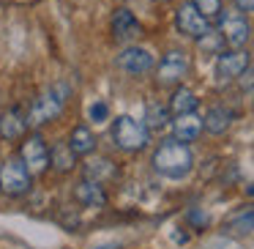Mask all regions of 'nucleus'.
<instances>
[{
    "label": "nucleus",
    "instance_id": "1",
    "mask_svg": "<svg viewBox=\"0 0 254 249\" xmlns=\"http://www.w3.org/2000/svg\"><path fill=\"white\" fill-rule=\"evenodd\" d=\"M194 167V154L189 148V143H181V140H164V143L156 148L153 154V170L159 175L170 178V181H181L191 172Z\"/></svg>",
    "mask_w": 254,
    "mask_h": 249
},
{
    "label": "nucleus",
    "instance_id": "2",
    "mask_svg": "<svg viewBox=\"0 0 254 249\" xmlns=\"http://www.w3.org/2000/svg\"><path fill=\"white\" fill-rule=\"evenodd\" d=\"M68 96H71V88L66 83H55L39 96V99L30 104L28 110V126H44V123L55 121L68 104Z\"/></svg>",
    "mask_w": 254,
    "mask_h": 249
},
{
    "label": "nucleus",
    "instance_id": "3",
    "mask_svg": "<svg viewBox=\"0 0 254 249\" xmlns=\"http://www.w3.org/2000/svg\"><path fill=\"white\" fill-rule=\"evenodd\" d=\"M112 140H115V145L121 151L137 154V151H142L145 145H148L150 132L142 121H137V118H131V115H121L112 123Z\"/></svg>",
    "mask_w": 254,
    "mask_h": 249
},
{
    "label": "nucleus",
    "instance_id": "4",
    "mask_svg": "<svg viewBox=\"0 0 254 249\" xmlns=\"http://www.w3.org/2000/svg\"><path fill=\"white\" fill-rule=\"evenodd\" d=\"M30 183L33 175L28 172L25 162L19 156H8L3 165H0V192L8 194V197H22L30 192Z\"/></svg>",
    "mask_w": 254,
    "mask_h": 249
},
{
    "label": "nucleus",
    "instance_id": "5",
    "mask_svg": "<svg viewBox=\"0 0 254 249\" xmlns=\"http://www.w3.org/2000/svg\"><path fill=\"white\" fill-rule=\"evenodd\" d=\"M249 69V55L241 50V47H230V50H221L219 58H216V66H213V77L219 85H227V83H235L243 72Z\"/></svg>",
    "mask_w": 254,
    "mask_h": 249
},
{
    "label": "nucleus",
    "instance_id": "6",
    "mask_svg": "<svg viewBox=\"0 0 254 249\" xmlns=\"http://www.w3.org/2000/svg\"><path fill=\"white\" fill-rule=\"evenodd\" d=\"M219 33L227 47H243L249 41V22L243 11H221L219 14Z\"/></svg>",
    "mask_w": 254,
    "mask_h": 249
},
{
    "label": "nucleus",
    "instance_id": "7",
    "mask_svg": "<svg viewBox=\"0 0 254 249\" xmlns=\"http://www.w3.org/2000/svg\"><path fill=\"white\" fill-rule=\"evenodd\" d=\"M19 159L25 162L30 175H44L50 170V148L41 140V134H30L22 143V151H19Z\"/></svg>",
    "mask_w": 254,
    "mask_h": 249
},
{
    "label": "nucleus",
    "instance_id": "8",
    "mask_svg": "<svg viewBox=\"0 0 254 249\" xmlns=\"http://www.w3.org/2000/svg\"><path fill=\"white\" fill-rule=\"evenodd\" d=\"M175 25H178V30H181L183 36H189V39H202V36L210 30V19L191 6V0L183 3V6L175 11Z\"/></svg>",
    "mask_w": 254,
    "mask_h": 249
},
{
    "label": "nucleus",
    "instance_id": "9",
    "mask_svg": "<svg viewBox=\"0 0 254 249\" xmlns=\"http://www.w3.org/2000/svg\"><path fill=\"white\" fill-rule=\"evenodd\" d=\"M186 72H189L186 52L170 50L164 58H161L159 66H156V80H159V85H178L183 77H186Z\"/></svg>",
    "mask_w": 254,
    "mask_h": 249
},
{
    "label": "nucleus",
    "instance_id": "10",
    "mask_svg": "<svg viewBox=\"0 0 254 249\" xmlns=\"http://www.w3.org/2000/svg\"><path fill=\"white\" fill-rule=\"evenodd\" d=\"M139 36H142V25L134 17L131 8H115V14H112V39L118 44H131Z\"/></svg>",
    "mask_w": 254,
    "mask_h": 249
},
{
    "label": "nucleus",
    "instance_id": "11",
    "mask_svg": "<svg viewBox=\"0 0 254 249\" xmlns=\"http://www.w3.org/2000/svg\"><path fill=\"white\" fill-rule=\"evenodd\" d=\"M118 66H121L126 74L139 77V74H148L150 69L156 66V61L145 47H126V50L118 55Z\"/></svg>",
    "mask_w": 254,
    "mask_h": 249
},
{
    "label": "nucleus",
    "instance_id": "12",
    "mask_svg": "<svg viewBox=\"0 0 254 249\" xmlns=\"http://www.w3.org/2000/svg\"><path fill=\"white\" fill-rule=\"evenodd\" d=\"M172 134H175V140H181V143H194V140L202 134V118L197 115V110L181 112V115L172 118Z\"/></svg>",
    "mask_w": 254,
    "mask_h": 249
},
{
    "label": "nucleus",
    "instance_id": "13",
    "mask_svg": "<svg viewBox=\"0 0 254 249\" xmlns=\"http://www.w3.org/2000/svg\"><path fill=\"white\" fill-rule=\"evenodd\" d=\"M74 197H77V203H82L85 208H101V205L107 203V194H104V189H101V183L88 181V178H82V181L74 186Z\"/></svg>",
    "mask_w": 254,
    "mask_h": 249
},
{
    "label": "nucleus",
    "instance_id": "14",
    "mask_svg": "<svg viewBox=\"0 0 254 249\" xmlns=\"http://www.w3.org/2000/svg\"><path fill=\"white\" fill-rule=\"evenodd\" d=\"M50 167H52V170H58V172H63V175L77 167V154H74V148L68 145V140H66V143L61 140V143H55L50 148Z\"/></svg>",
    "mask_w": 254,
    "mask_h": 249
},
{
    "label": "nucleus",
    "instance_id": "15",
    "mask_svg": "<svg viewBox=\"0 0 254 249\" xmlns=\"http://www.w3.org/2000/svg\"><path fill=\"white\" fill-rule=\"evenodd\" d=\"M28 129V115L19 110H6L0 115V137L3 140H19Z\"/></svg>",
    "mask_w": 254,
    "mask_h": 249
},
{
    "label": "nucleus",
    "instance_id": "16",
    "mask_svg": "<svg viewBox=\"0 0 254 249\" xmlns=\"http://www.w3.org/2000/svg\"><path fill=\"white\" fill-rule=\"evenodd\" d=\"M68 145L74 148V154H77V156H90L96 151V134H93V129L85 126V123L74 126L71 137H68Z\"/></svg>",
    "mask_w": 254,
    "mask_h": 249
},
{
    "label": "nucleus",
    "instance_id": "17",
    "mask_svg": "<svg viewBox=\"0 0 254 249\" xmlns=\"http://www.w3.org/2000/svg\"><path fill=\"white\" fill-rule=\"evenodd\" d=\"M118 175V167H115V162H110V159H90V162H85V178L88 181H96V183H107V181H112V178Z\"/></svg>",
    "mask_w": 254,
    "mask_h": 249
},
{
    "label": "nucleus",
    "instance_id": "18",
    "mask_svg": "<svg viewBox=\"0 0 254 249\" xmlns=\"http://www.w3.org/2000/svg\"><path fill=\"white\" fill-rule=\"evenodd\" d=\"M172 112L167 104H159V101H148V107H145V126H148V132H161V129L170 126L172 121Z\"/></svg>",
    "mask_w": 254,
    "mask_h": 249
},
{
    "label": "nucleus",
    "instance_id": "19",
    "mask_svg": "<svg viewBox=\"0 0 254 249\" xmlns=\"http://www.w3.org/2000/svg\"><path fill=\"white\" fill-rule=\"evenodd\" d=\"M232 123V112L227 107H210L208 115L202 118V129L210 134H224Z\"/></svg>",
    "mask_w": 254,
    "mask_h": 249
},
{
    "label": "nucleus",
    "instance_id": "20",
    "mask_svg": "<svg viewBox=\"0 0 254 249\" xmlns=\"http://www.w3.org/2000/svg\"><path fill=\"white\" fill-rule=\"evenodd\" d=\"M197 96L191 93L189 88H178L175 93H172V99H170V112L172 115H181V112H194L197 110Z\"/></svg>",
    "mask_w": 254,
    "mask_h": 249
},
{
    "label": "nucleus",
    "instance_id": "21",
    "mask_svg": "<svg viewBox=\"0 0 254 249\" xmlns=\"http://www.w3.org/2000/svg\"><path fill=\"white\" fill-rule=\"evenodd\" d=\"M197 41H199V50L202 52H216V55H219V52L224 50V39H221V33H216V30H208V33Z\"/></svg>",
    "mask_w": 254,
    "mask_h": 249
},
{
    "label": "nucleus",
    "instance_id": "22",
    "mask_svg": "<svg viewBox=\"0 0 254 249\" xmlns=\"http://www.w3.org/2000/svg\"><path fill=\"white\" fill-rule=\"evenodd\" d=\"M191 6L199 14H205L208 19H219L221 14V0H191Z\"/></svg>",
    "mask_w": 254,
    "mask_h": 249
},
{
    "label": "nucleus",
    "instance_id": "23",
    "mask_svg": "<svg viewBox=\"0 0 254 249\" xmlns=\"http://www.w3.org/2000/svg\"><path fill=\"white\" fill-rule=\"evenodd\" d=\"M88 115L93 123H104L107 115H110V107H107V101H93V104L88 107Z\"/></svg>",
    "mask_w": 254,
    "mask_h": 249
},
{
    "label": "nucleus",
    "instance_id": "24",
    "mask_svg": "<svg viewBox=\"0 0 254 249\" xmlns=\"http://www.w3.org/2000/svg\"><path fill=\"white\" fill-rule=\"evenodd\" d=\"M235 8L238 11H254V0H235Z\"/></svg>",
    "mask_w": 254,
    "mask_h": 249
}]
</instances>
